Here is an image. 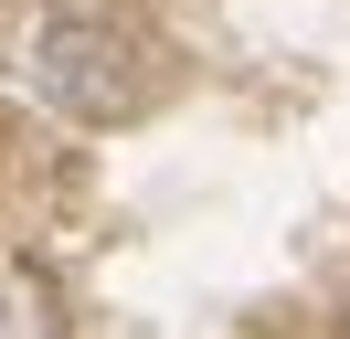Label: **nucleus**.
Listing matches in <instances>:
<instances>
[{"mask_svg":"<svg viewBox=\"0 0 350 339\" xmlns=\"http://www.w3.org/2000/svg\"><path fill=\"white\" fill-rule=\"evenodd\" d=\"M22 85L53 117H75V127H128L138 106H149V53H138V32H117L107 11H53V21H32V42H22Z\"/></svg>","mask_w":350,"mask_h":339,"instance_id":"1","label":"nucleus"},{"mask_svg":"<svg viewBox=\"0 0 350 339\" xmlns=\"http://www.w3.org/2000/svg\"><path fill=\"white\" fill-rule=\"evenodd\" d=\"M0 339H64V297H53V275L0 265Z\"/></svg>","mask_w":350,"mask_h":339,"instance_id":"2","label":"nucleus"}]
</instances>
